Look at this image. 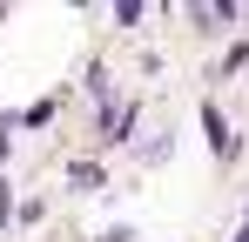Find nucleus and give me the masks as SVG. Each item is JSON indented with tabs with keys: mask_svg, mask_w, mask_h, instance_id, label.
<instances>
[{
	"mask_svg": "<svg viewBox=\"0 0 249 242\" xmlns=\"http://www.w3.org/2000/svg\"><path fill=\"white\" fill-rule=\"evenodd\" d=\"M74 189H101V161H74Z\"/></svg>",
	"mask_w": 249,
	"mask_h": 242,
	"instance_id": "2",
	"label": "nucleus"
},
{
	"mask_svg": "<svg viewBox=\"0 0 249 242\" xmlns=\"http://www.w3.org/2000/svg\"><path fill=\"white\" fill-rule=\"evenodd\" d=\"M236 242H249V236H236Z\"/></svg>",
	"mask_w": 249,
	"mask_h": 242,
	"instance_id": "5",
	"label": "nucleus"
},
{
	"mask_svg": "<svg viewBox=\"0 0 249 242\" xmlns=\"http://www.w3.org/2000/svg\"><path fill=\"white\" fill-rule=\"evenodd\" d=\"M202 128H209V148H215L222 161H236V135H229V121H222L215 101H202Z\"/></svg>",
	"mask_w": 249,
	"mask_h": 242,
	"instance_id": "1",
	"label": "nucleus"
},
{
	"mask_svg": "<svg viewBox=\"0 0 249 242\" xmlns=\"http://www.w3.org/2000/svg\"><path fill=\"white\" fill-rule=\"evenodd\" d=\"M243 236H249V215H243Z\"/></svg>",
	"mask_w": 249,
	"mask_h": 242,
	"instance_id": "4",
	"label": "nucleus"
},
{
	"mask_svg": "<svg viewBox=\"0 0 249 242\" xmlns=\"http://www.w3.org/2000/svg\"><path fill=\"white\" fill-rule=\"evenodd\" d=\"M0 155H7V128H0Z\"/></svg>",
	"mask_w": 249,
	"mask_h": 242,
	"instance_id": "3",
	"label": "nucleus"
}]
</instances>
